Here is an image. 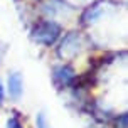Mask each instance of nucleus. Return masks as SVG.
Segmentation results:
<instances>
[{
  "label": "nucleus",
  "mask_w": 128,
  "mask_h": 128,
  "mask_svg": "<svg viewBox=\"0 0 128 128\" xmlns=\"http://www.w3.org/2000/svg\"><path fill=\"white\" fill-rule=\"evenodd\" d=\"M61 32H62V27L59 26L58 22H54L51 19H46V20L37 22L36 26L32 27L30 34H32L34 42H37L40 46H46V47H51L61 37Z\"/></svg>",
  "instance_id": "nucleus-1"
},
{
  "label": "nucleus",
  "mask_w": 128,
  "mask_h": 128,
  "mask_svg": "<svg viewBox=\"0 0 128 128\" xmlns=\"http://www.w3.org/2000/svg\"><path fill=\"white\" fill-rule=\"evenodd\" d=\"M52 81L58 88H69L76 83V72L68 64H59L52 69Z\"/></svg>",
  "instance_id": "nucleus-2"
},
{
  "label": "nucleus",
  "mask_w": 128,
  "mask_h": 128,
  "mask_svg": "<svg viewBox=\"0 0 128 128\" xmlns=\"http://www.w3.org/2000/svg\"><path fill=\"white\" fill-rule=\"evenodd\" d=\"M7 90H8V94L12 100H19L22 93H24V83H22V76L19 72H12L8 74V79H7Z\"/></svg>",
  "instance_id": "nucleus-3"
},
{
  "label": "nucleus",
  "mask_w": 128,
  "mask_h": 128,
  "mask_svg": "<svg viewBox=\"0 0 128 128\" xmlns=\"http://www.w3.org/2000/svg\"><path fill=\"white\" fill-rule=\"evenodd\" d=\"M78 46H79V34L78 32H69L61 42V49H59V56H68V52L76 54Z\"/></svg>",
  "instance_id": "nucleus-4"
},
{
  "label": "nucleus",
  "mask_w": 128,
  "mask_h": 128,
  "mask_svg": "<svg viewBox=\"0 0 128 128\" xmlns=\"http://www.w3.org/2000/svg\"><path fill=\"white\" fill-rule=\"evenodd\" d=\"M101 14H103V7H101V4L98 2V4H94V5H90L83 12V15H81V22H83V24H91V22H94Z\"/></svg>",
  "instance_id": "nucleus-5"
},
{
  "label": "nucleus",
  "mask_w": 128,
  "mask_h": 128,
  "mask_svg": "<svg viewBox=\"0 0 128 128\" xmlns=\"http://www.w3.org/2000/svg\"><path fill=\"white\" fill-rule=\"evenodd\" d=\"M128 116L126 113H122L115 118V128H128Z\"/></svg>",
  "instance_id": "nucleus-6"
},
{
  "label": "nucleus",
  "mask_w": 128,
  "mask_h": 128,
  "mask_svg": "<svg viewBox=\"0 0 128 128\" xmlns=\"http://www.w3.org/2000/svg\"><path fill=\"white\" fill-rule=\"evenodd\" d=\"M7 128H24V126H22V123H20V120L17 116H12L7 122Z\"/></svg>",
  "instance_id": "nucleus-7"
},
{
  "label": "nucleus",
  "mask_w": 128,
  "mask_h": 128,
  "mask_svg": "<svg viewBox=\"0 0 128 128\" xmlns=\"http://www.w3.org/2000/svg\"><path fill=\"white\" fill-rule=\"evenodd\" d=\"M37 128H49V125H47V120H46L44 113H39L37 115Z\"/></svg>",
  "instance_id": "nucleus-8"
},
{
  "label": "nucleus",
  "mask_w": 128,
  "mask_h": 128,
  "mask_svg": "<svg viewBox=\"0 0 128 128\" xmlns=\"http://www.w3.org/2000/svg\"><path fill=\"white\" fill-rule=\"evenodd\" d=\"M4 96H5V93H4V84H2V81H0V104L4 103Z\"/></svg>",
  "instance_id": "nucleus-9"
}]
</instances>
